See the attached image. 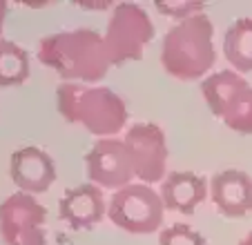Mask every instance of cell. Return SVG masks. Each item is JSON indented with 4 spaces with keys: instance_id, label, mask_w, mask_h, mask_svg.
Here are the masks:
<instances>
[{
    "instance_id": "obj_17",
    "label": "cell",
    "mask_w": 252,
    "mask_h": 245,
    "mask_svg": "<svg viewBox=\"0 0 252 245\" xmlns=\"http://www.w3.org/2000/svg\"><path fill=\"white\" fill-rule=\"evenodd\" d=\"M154 7H157V11L170 16V18H179V23L190 18V16L203 14L205 9L203 2H194V0H181V2L179 0H158V2H154Z\"/></svg>"
},
{
    "instance_id": "obj_2",
    "label": "cell",
    "mask_w": 252,
    "mask_h": 245,
    "mask_svg": "<svg viewBox=\"0 0 252 245\" xmlns=\"http://www.w3.org/2000/svg\"><path fill=\"white\" fill-rule=\"evenodd\" d=\"M56 105L67 122L83 125L90 134L114 138L127 125V105L105 85H85L63 80L56 87Z\"/></svg>"
},
{
    "instance_id": "obj_7",
    "label": "cell",
    "mask_w": 252,
    "mask_h": 245,
    "mask_svg": "<svg viewBox=\"0 0 252 245\" xmlns=\"http://www.w3.org/2000/svg\"><path fill=\"white\" fill-rule=\"evenodd\" d=\"M47 210L32 194L14 192L0 203V239L5 245L47 243Z\"/></svg>"
},
{
    "instance_id": "obj_14",
    "label": "cell",
    "mask_w": 252,
    "mask_h": 245,
    "mask_svg": "<svg viewBox=\"0 0 252 245\" xmlns=\"http://www.w3.org/2000/svg\"><path fill=\"white\" fill-rule=\"evenodd\" d=\"M223 54L234 71H252V18H237L225 29Z\"/></svg>"
},
{
    "instance_id": "obj_16",
    "label": "cell",
    "mask_w": 252,
    "mask_h": 245,
    "mask_svg": "<svg viewBox=\"0 0 252 245\" xmlns=\"http://www.w3.org/2000/svg\"><path fill=\"white\" fill-rule=\"evenodd\" d=\"M158 245H205V239L188 223H174L158 232Z\"/></svg>"
},
{
    "instance_id": "obj_10",
    "label": "cell",
    "mask_w": 252,
    "mask_h": 245,
    "mask_svg": "<svg viewBox=\"0 0 252 245\" xmlns=\"http://www.w3.org/2000/svg\"><path fill=\"white\" fill-rule=\"evenodd\" d=\"M9 176L16 183L18 192L43 194L56 181V163L45 150L36 145L20 147L9 158Z\"/></svg>"
},
{
    "instance_id": "obj_18",
    "label": "cell",
    "mask_w": 252,
    "mask_h": 245,
    "mask_svg": "<svg viewBox=\"0 0 252 245\" xmlns=\"http://www.w3.org/2000/svg\"><path fill=\"white\" fill-rule=\"evenodd\" d=\"M5 18H7V2L0 0V36H2V29H5Z\"/></svg>"
},
{
    "instance_id": "obj_1",
    "label": "cell",
    "mask_w": 252,
    "mask_h": 245,
    "mask_svg": "<svg viewBox=\"0 0 252 245\" xmlns=\"http://www.w3.org/2000/svg\"><path fill=\"white\" fill-rule=\"evenodd\" d=\"M38 61L67 83L96 85L112 67L105 38L87 27L65 29L40 38Z\"/></svg>"
},
{
    "instance_id": "obj_3",
    "label": "cell",
    "mask_w": 252,
    "mask_h": 245,
    "mask_svg": "<svg viewBox=\"0 0 252 245\" xmlns=\"http://www.w3.org/2000/svg\"><path fill=\"white\" fill-rule=\"evenodd\" d=\"M217 62L214 27L205 14H196L172 25L163 36L161 65L179 80H196Z\"/></svg>"
},
{
    "instance_id": "obj_8",
    "label": "cell",
    "mask_w": 252,
    "mask_h": 245,
    "mask_svg": "<svg viewBox=\"0 0 252 245\" xmlns=\"http://www.w3.org/2000/svg\"><path fill=\"white\" fill-rule=\"evenodd\" d=\"M85 172L90 183L100 189H121L136 179V167L123 138H98L85 154Z\"/></svg>"
},
{
    "instance_id": "obj_11",
    "label": "cell",
    "mask_w": 252,
    "mask_h": 245,
    "mask_svg": "<svg viewBox=\"0 0 252 245\" xmlns=\"http://www.w3.org/2000/svg\"><path fill=\"white\" fill-rule=\"evenodd\" d=\"M210 198L228 218H243L252 212V176L243 170H221L210 181Z\"/></svg>"
},
{
    "instance_id": "obj_6",
    "label": "cell",
    "mask_w": 252,
    "mask_h": 245,
    "mask_svg": "<svg viewBox=\"0 0 252 245\" xmlns=\"http://www.w3.org/2000/svg\"><path fill=\"white\" fill-rule=\"evenodd\" d=\"M107 216L116 227L129 234L157 232L165 216V205L158 192L145 183H129L116 189L107 205Z\"/></svg>"
},
{
    "instance_id": "obj_13",
    "label": "cell",
    "mask_w": 252,
    "mask_h": 245,
    "mask_svg": "<svg viewBox=\"0 0 252 245\" xmlns=\"http://www.w3.org/2000/svg\"><path fill=\"white\" fill-rule=\"evenodd\" d=\"M210 185L205 176L194 172H170L161 183V198L165 210L192 214L208 198Z\"/></svg>"
},
{
    "instance_id": "obj_9",
    "label": "cell",
    "mask_w": 252,
    "mask_h": 245,
    "mask_svg": "<svg viewBox=\"0 0 252 245\" xmlns=\"http://www.w3.org/2000/svg\"><path fill=\"white\" fill-rule=\"evenodd\" d=\"M123 141L127 143L129 152H132L136 179H141V183L150 185L165 179L167 141H165V132L158 127L157 122L129 125Z\"/></svg>"
},
{
    "instance_id": "obj_12",
    "label": "cell",
    "mask_w": 252,
    "mask_h": 245,
    "mask_svg": "<svg viewBox=\"0 0 252 245\" xmlns=\"http://www.w3.org/2000/svg\"><path fill=\"white\" fill-rule=\"evenodd\" d=\"M105 212L107 208L103 189L94 183H81L76 187L65 189L58 201V214L74 230H92L103 221Z\"/></svg>"
},
{
    "instance_id": "obj_5",
    "label": "cell",
    "mask_w": 252,
    "mask_h": 245,
    "mask_svg": "<svg viewBox=\"0 0 252 245\" xmlns=\"http://www.w3.org/2000/svg\"><path fill=\"white\" fill-rule=\"evenodd\" d=\"M105 47L112 65L138 61L143 49L152 43L154 23L150 14L136 2H121L112 7V16L105 31Z\"/></svg>"
},
{
    "instance_id": "obj_19",
    "label": "cell",
    "mask_w": 252,
    "mask_h": 245,
    "mask_svg": "<svg viewBox=\"0 0 252 245\" xmlns=\"http://www.w3.org/2000/svg\"><path fill=\"white\" fill-rule=\"evenodd\" d=\"M239 245H252V232H248V234L239 241Z\"/></svg>"
},
{
    "instance_id": "obj_15",
    "label": "cell",
    "mask_w": 252,
    "mask_h": 245,
    "mask_svg": "<svg viewBox=\"0 0 252 245\" xmlns=\"http://www.w3.org/2000/svg\"><path fill=\"white\" fill-rule=\"evenodd\" d=\"M29 78V54L14 40L0 38V87H14Z\"/></svg>"
},
{
    "instance_id": "obj_4",
    "label": "cell",
    "mask_w": 252,
    "mask_h": 245,
    "mask_svg": "<svg viewBox=\"0 0 252 245\" xmlns=\"http://www.w3.org/2000/svg\"><path fill=\"white\" fill-rule=\"evenodd\" d=\"M201 92L210 112L239 134H252V85L239 71L221 69L208 74Z\"/></svg>"
}]
</instances>
